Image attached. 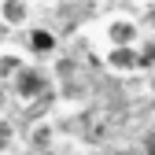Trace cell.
Instances as JSON below:
<instances>
[{"instance_id": "cell-1", "label": "cell", "mask_w": 155, "mask_h": 155, "mask_svg": "<svg viewBox=\"0 0 155 155\" xmlns=\"http://www.w3.org/2000/svg\"><path fill=\"white\" fill-rule=\"evenodd\" d=\"M104 63L114 74H133L144 67V52H140V45H111L104 52Z\"/></svg>"}, {"instance_id": "cell-2", "label": "cell", "mask_w": 155, "mask_h": 155, "mask_svg": "<svg viewBox=\"0 0 155 155\" xmlns=\"http://www.w3.org/2000/svg\"><path fill=\"white\" fill-rule=\"evenodd\" d=\"M15 92H18V100H37V96H45L48 92V74L45 70H37V67H22L15 78Z\"/></svg>"}, {"instance_id": "cell-3", "label": "cell", "mask_w": 155, "mask_h": 155, "mask_svg": "<svg viewBox=\"0 0 155 155\" xmlns=\"http://www.w3.org/2000/svg\"><path fill=\"white\" fill-rule=\"evenodd\" d=\"M104 37H107V48L111 45H137V22H133V18H111L107 22V30H104Z\"/></svg>"}, {"instance_id": "cell-4", "label": "cell", "mask_w": 155, "mask_h": 155, "mask_svg": "<svg viewBox=\"0 0 155 155\" xmlns=\"http://www.w3.org/2000/svg\"><path fill=\"white\" fill-rule=\"evenodd\" d=\"M26 48H30L33 55H52L55 48H59V37H55L48 26H33V30L26 33Z\"/></svg>"}, {"instance_id": "cell-5", "label": "cell", "mask_w": 155, "mask_h": 155, "mask_svg": "<svg viewBox=\"0 0 155 155\" xmlns=\"http://www.w3.org/2000/svg\"><path fill=\"white\" fill-rule=\"evenodd\" d=\"M4 22L8 26L26 22V0H4Z\"/></svg>"}, {"instance_id": "cell-6", "label": "cell", "mask_w": 155, "mask_h": 155, "mask_svg": "<svg viewBox=\"0 0 155 155\" xmlns=\"http://www.w3.org/2000/svg\"><path fill=\"white\" fill-rule=\"evenodd\" d=\"M18 70H22V59H15V55L8 52V55H4V74H8V78H15Z\"/></svg>"}]
</instances>
